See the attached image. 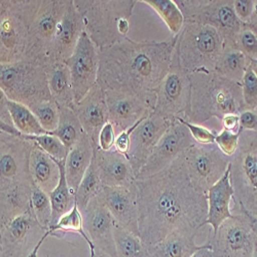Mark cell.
Instances as JSON below:
<instances>
[{"label":"cell","instance_id":"1","mask_svg":"<svg viewBox=\"0 0 257 257\" xmlns=\"http://www.w3.org/2000/svg\"><path fill=\"white\" fill-rule=\"evenodd\" d=\"M140 237L154 246L173 231L197 235L206 226L207 192L192 181L182 156L156 175L136 180Z\"/></svg>","mask_w":257,"mask_h":257},{"label":"cell","instance_id":"2","mask_svg":"<svg viewBox=\"0 0 257 257\" xmlns=\"http://www.w3.org/2000/svg\"><path fill=\"white\" fill-rule=\"evenodd\" d=\"M177 36L163 41H134L124 38L99 50L98 83L104 90H115L140 97L154 110L157 92L172 62Z\"/></svg>","mask_w":257,"mask_h":257},{"label":"cell","instance_id":"3","mask_svg":"<svg viewBox=\"0 0 257 257\" xmlns=\"http://www.w3.org/2000/svg\"><path fill=\"white\" fill-rule=\"evenodd\" d=\"M188 74L190 98L182 119L202 124L212 117L221 120L227 114H240L246 110L241 83L227 79L216 71Z\"/></svg>","mask_w":257,"mask_h":257},{"label":"cell","instance_id":"4","mask_svg":"<svg viewBox=\"0 0 257 257\" xmlns=\"http://www.w3.org/2000/svg\"><path fill=\"white\" fill-rule=\"evenodd\" d=\"M137 0H74L84 32L99 50L126 38Z\"/></svg>","mask_w":257,"mask_h":257},{"label":"cell","instance_id":"5","mask_svg":"<svg viewBox=\"0 0 257 257\" xmlns=\"http://www.w3.org/2000/svg\"><path fill=\"white\" fill-rule=\"evenodd\" d=\"M48 67L44 61L32 58L0 64V92L8 99L29 108L35 104L53 100Z\"/></svg>","mask_w":257,"mask_h":257},{"label":"cell","instance_id":"6","mask_svg":"<svg viewBox=\"0 0 257 257\" xmlns=\"http://www.w3.org/2000/svg\"><path fill=\"white\" fill-rule=\"evenodd\" d=\"M225 47L220 32L209 25L185 22L178 35L175 51L188 73L215 71Z\"/></svg>","mask_w":257,"mask_h":257},{"label":"cell","instance_id":"7","mask_svg":"<svg viewBox=\"0 0 257 257\" xmlns=\"http://www.w3.org/2000/svg\"><path fill=\"white\" fill-rule=\"evenodd\" d=\"M229 168L234 203L257 217V131L241 132Z\"/></svg>","mask_w":257,"mask_h":257},{"label":"cell","instance_id":"8","mask_svg":"<svg viewBox=\"0 0 257 257\" xmlns=\"http://www.w3.org/2000/svg\"><path fill=\"white\" fill-rule=\"evenodd\" d=\"M30 0L0 2V64L26 57L29 45Z\"/></svg>","mask_w":257,"mask_h":257},{"label":"cell","instance_id":"9","mask_svg":"<svg viewBox=\"0 0 257 257\" xmlns=\"http://www.w3.org/2000/svg\"><path fill=\"white\" fill-rule=\"evenodd\" d=\"M185 22L209 25L223 36L225 46L234 47L235 38L245 25L233 10V0H174Z\"/></svg>","mask_w":257,"mask_h":257},{"label":"cell","instance_id":"10","mask_svg":"<svg viewBox=\"0 0 257 257\" xmlns=\"http://www.w3.org/2000/svg\"><path fill=\"white\" fill-rule=\"evenodd\" d=\"M67 5L68 0H30L29 45L25 58L38 59L47 64V57Z\"/></svg>","mask_w":257,"mask_h":257},{"label":"cell","instance_id":"11","mask_svg":"<svg viewBox=\"0 0 257 257\" xmlns=\"http://www.w3.org/2000/svg\"><path fill=\"white\" fill-rule=\"evenodd\" d=\"M33 144L23 137L0 132V190L34 184L29 166Z\"/></svg>","mask_w":257,"mask_h":257},{"label":"cell","instance_id":"12","mask_svg":"<svg viewBox=\"0 0 257 257\" xmlns=\"http://www.w3.org/2000/svg\"><path fill=\"white\" fill-rule=\"evenodd\" d=\"M189 98V74L181 66L175 51L170 69L157 92L154 113L168 119L183 118L188 109Z\"/></svg>","mask_w":257,"mask_h":257},{"label":"cell","instance_id":"13","mask_svg":"<svg viewBox=\"0 0 257 257\" xmlns=\"http://www.w3.org/2000/svg\"><path fill=\"white\" fill-rule=\"evenodd\" d=\"M182 158L190 179L206 192L224 175L230 164V158L222 154L216 143H195Z\"/></svg>","mask_w":257,"mask_h":257},{"label":"cell","instance_id":"14","mask_svg":"<svg viewBox=\"0 0 257 257\" xmlns=\"http://www.w3.org/2000/svg\"><path fill=\"white\" fill-rule=\"evenodd\" d=\"M45 232L30 208L0 226V257H29Z\"/></svg>","mask_w":257,"mask_h":257},{"label":"cell","instance_id":"15","mask_svg":"<svg viewBox=\"0 0 257 257\" xmlns=\"http://www.w3.org/2000/svg\"><path fill=\"white\" fill-rule=\"evenodd\" d=\"M208 241L218 257H252L257 239L241 213L226 219Z\"/></svg>","mask_w":257,"mask_h":257},{"label":"cell","instance_id":"16","mask_svg":"<svg viewBox=\"0 0 257 257\" xmlns=\"http://www.w3.org/2000/svg\"><path fill=\"white\" fill-rule=\"evenodd\" d=\"M195 143L187 126L178 118L175 119L140 170L136 180H142L158 174L172 165Z\"/></svg>","mask_w":257,"mask_h":257},{"label":"cell","instance_id":"17","mask_svg":"<svg viewBox=\"0 0 257 257\" xmlns=\"http://www.w3.org/2000/svg\"><path fill=\"white\" fill-rule=\"evenodd\" d=\"M66 64L70 70L74 101L77 104L97 83L100 64L99 48L84 31Z\"/></svg>","mask_w":257,"mask_h":257},{"label":"cell","instance_id":"18","mask_svg":"<svg viewBox=\"0 0 257 257\" xmlns=\"http://www.w3.org/2000/svg\"><path fill=\"white\" fill-rule=\"evenodd\" d=\"M175 119H168L156 113L149 114L134 130L126 159L130 162L136 178L160 140Z\"/></svg>","mask_w":257,"mask_h":257},{"label":"cell","instance_id":"19","mask_svg":"<svg viewBox=\"0 0 257 257\" xmlns=\"http://www.w3.org/2000/svg\"><path fill=\"white\" fill-rule=\"evenodd\" d=\"M83 228L95 245L100 250L111 257L116 256L114 241L115 219L110 211L98 197L93 199L83 211H81Z\"/></svg>","mask_w":257,"mask_h":257},{"label":"cell","instance_id":"20","mask_svg":"<svg viewBox=\"0 0 257 257\" xmlns=\"http://www.w3.org/2000/svg\"><path fill=\"white\" fill-rule=\"evenodd\" d=\"M105 98L108 107L109 121L113 124L116 135L154 112L153 107L145 100L132 94L105 90Z\"/></svg>","mask_w":257,"mask_h":257},{"label":"cell","instance_id":"21","mask_svg":"<svg viewBox=\"0 0 257 257\" xmlns=\"http://www.w3.org/2000/svg\"><path fill=\"white\" fill-rule=\"evenodd\" d=\"M97 197L119 225L140 237L136 182L131 186H103Z\"/></svg>","mask_w":257,"mask_h":257},{"label":"cell","instance_id":"22","mask_svg":"<svg viewBox=\"0 0 257 257\" xmlns=\"http://www.w3.org/2000/svg\"><path fill=\"white\" fill-rule=\"evenodd\" d=\"M72 109L77 115L84 133L92 140L94 146L99 147V135L103 126L109 121L105 90L98 82Z\"/></svg>","mask_w":257,"mask_h":257},{"label":"cell","instance_id":"23","mask_svg":"<svg viewBox=\"0 0 257 257\" xmlns=\"http://www.w3.org/2000/svg\"><path fill=\"white\" fill-rule=\"evenodd\" d=\"M83 31L82 20L74 5V0H68L65 14L59 23L47 57L48 66L55 62H66L73 54Z\"/></svg>","mask_w":257,"mask_h":257},{"label":"cell","instance_id":"24","mask_svg":"<svg viewBox=\"0 0 257 257\" xmlns=\"http://www.w3.org/2000/svg\"><path fill=\"white\" fill-rule=\"evenodd\" d=\"M103 186H131L136 182V174L126 159L115 149L105 152L95 148L94 155Z\"/></svg>","mask_w":257,"mask_h":257},{"label":"cell","instance_id":"25","mask_svg":"<svg viewBox=\"0 0 257 257\" xmlns=\"http://www.w3.org/2000/svg\"><path fill=\"white\" fill-rule=\"evenodd\" d=\"M230 168L228 166L224 175L207 191L208 215L206 225H210L212 233H215L219 226L233 216L230 211V203L233 200L234 191L230 183Z\"/></svg>","mask_w":257,"mask_h":257},{"label":"cell","instance_id":"26","mask_svg":"<svg viewBox=\"0 0 257 257\" xmlns=\"http://www.w3.org/2000/svg\"><path fill=\"white\" fill-rule=\"evenodd\" d=\"M95 146L90 137L83 133L80 139L71 147L65 162L66 179L71 191L76 190L89 169L95 155ZM98 148V147H97Z\"/></svg>","mask_w":257,"mask_h":257},{"label":"cell","instance_id":"27","mask_svg":"<svg viewBox=\"0 0 257 257\" xmlns=\"http://www.w3.org/2000/svg\"><path fill=\"white\" fill-rule=\"evenodd\" d=\"M29 166L34 184L50 195L57 187L60 180V168L57 160L34 143Z\"/></svg>","mask_w":257,"mask_h":257},{"label":"cell","instance_id":"28","mask_svg":"<svg viewBox=\"0 0 257 257\" xmlns=\"http://www.w3.org/2000/svg\"><path fill=\"white\" fill-rule=\"evenodd\" d=\"M33 185L13 186L0 190V226L30 210Z\"/></svg>","mask_w":257,"mask_h":257},{"label":"cell","instance_id":"29","mask_svg":"<svg viewBox=\"0 0 257 257\" xmlns=\"http://www.w3.org/2000/svg\"><path fill=\"white\" fill-rule=\"evenodd\" d=\"M49 88L53 100L60 107H72L75 104L71 74L66 62H55L48 67Z\"/></svg>","mask_w":257,"mask_h":257},{"label":"cell","instance_id":"30","mask_svg":"<svg viewBox=\"0 0 257 257\" xmlns=\"http://www.w3.org/2000/svg\"><path fill=\"white\" fill-rule=\"evenodd\" d=\"M196 237L183 231H173L149 247V250L153 257H191L203 247L196 243Z\"/></svg>","mask_w":257,"mask_h":257},{"label":"cell","instance_id":"31","mask_svg":"<svg viewBox=\"0 0 257 257\" xmlns=\"http://www.w3.org/2000/svg\"><path fill=\"white\" fill-rule=\"evenodd\" d=\"M63 231V233L65 232H74V233H78L80 237L85 241V243L88 244L89 246V250H90V257H93L96 251L95 245L93 244V242L91 241V239L89 238V235L85 232L84 228H83V223H82V216H81V212L78 209L76 203L74 205V207L72 208V210L70 212H68L66 215H64L56 224L51 225L45 232V234L42 235V238L40 240V242L38 243V245L36 246V248L34 249V251L31 253V255L29 257H38V251L41 247V245L44 244V242L49 238V237H56V232L57 231Z\"/></svg>","mask_w":257,"mask_h":257},{"label":"cell","instance_id":"32","mask_svg":"<svg viewBox=\"0 0 257 257\" xmlns=\"http://www.w3.org/2000/svg\"><path fill=\"white\" fill-rule=\"evenodd\" d=\"M0 102L7 106L14 125L21 134L27 136L48 134L45 128L40 125L38 119L29 107L8 99L3 92H0Z\"/></svg>","mask_w":257,"mask_h":257},{"label":"cell","instance_id":"33","mask_svg":"<svg viewBox=\"0 0 257 257\" xmlns=\"http://www.w3.org/2000/svg\"><path fill=\"white\" fill-rule=\"evenodd\" d=\"M65 162L66 160H57L60 168V180L57 187L50 194L53 208L51 225L56 224L64 215L70 212L75 205V195L71 191L66 179Z\"/></svg>","mask_w":257,"mask_h":257},{"label":"cell","instance_id":"34","mask_svg":"<svg viewBox=\"0 0 257 257\" xmlns=\"http://www.w3.org/2000/svg\"><path fill=\"white\" fill-rule=\"evenodd\" d=\"M250 66V60L235 47L225 46L216 64L215 71L227 79L241 83L247 69Z\"/></svg>","mask_w":257,"mask_h":257},{"label":"cell","instance_id":"35","mask_svg":"<svg viewBox=\"0 0 257 257\" xmlns=\"http://www.w3.org/2000/svg\"><path fill=\"white\" fill-rule=\"evenodd\" d=\"M83 133L82 125L74 110L70 107H60L59 124L55 131L49 134L59 138L68 151H70Z\"/></svg>","mask_w":257,"mask_h":257},{"label":"cell","instance_id":"36","mask_svg":"<svg viewBox=\"0 0 257 257\" xmlns=\"http://www.w3.org/2000/svg\"><path fill=\"white\" fill-rule=\"evenodd\" d=\"M117 257H153L149 247L139 235L125 229L117 222L114 227Z\"/></svg>","mask_w":257,"mask_h":257},{"label":"cell","instance_id":"37","mask_svg":"<svg viewBox=\"0 0 257 257\" xmlns=\"http://www.w3.org/2000/svg\"><path fill=\"white\" fill-rule=\"evenodd\" d=\"M102 187L98 167L95 158H93L75 194V203L80 212L87 208L89 203L100 194Z\"/></svg>","mask_w":257,"mask_h":257},{"label":"cell","instance_id":"38","mask_svg":"<svg viewBox=\"0 0 257 257\" xmlns=\"http://www.w3.org/2000/svg\"><path fill=\"white\" fill-rule=\"evenodd\" d=\"M141 3L153 8L159 14L172 36L179 35L185 20L174 0H142Z\"/></svg>","mask_w":257,"mask_h":257},{"label":"cell","instance_id":"39","mask_svg":"<svg viewBox=\"0 0 257 257\" xmlns=\"http://www.w3.org/2000/svg\"><path fill=\"white\" fill-rule=\"evenodd\" d=\"M31 210L38 223L47 230L52 223V202L50 195L35 184L32 187Z\"/></svg>","mask_w":257,"mask_h":257},{"label":"cell","instance_id":"40","mask_svg":"<svg viewBox=\"0 0 257 257\" xmlns=\"http://www.w3.org/2000/svg\"><path fill=\"white\" fill-rule=\"evenodd\" d=\"M30 109L45 131L50 133L56 130L60 119V107L54 100L35 104Z\"/></svg>","mask_w":257,"mask_h":257},{"label":"cell","instance_id":"41","mask_svg":"<svg viewBox=\"0 0 257 257\" xmlns=\"http://www.w3.org/2000/svg\"><path fill=\"white\" fill-rule=\"evenodd\" d=\"M23 138L30 140L34 143H36L40 148L44 149V151L50 155L52 158L62 161V160H66L69 151L66 148V146L64 145L61 140L53 135L48 134H42V135H22Z\"/></svg>","mask_w":257,"mask_h":257},{"label":"cell","instance_id":"42","mask_svg":"<svg viewBox=\"0 0 257 257\" xmlns=\"http://www.w3.org/2000/svg\"><path fill=\"white\" fill-rule=\"evenodd\" d=\"M234 47L241 51L250 61L257 60V35L245 24L237 35Z\"/></svg>","mask_w":257,"mask_h":257},{"label":"cell","instance_id":"43","mask_svg":"<svg viewBox=\"0 0 257 257\" xmlns=\"http://www.w3.org/2000/svg\"><path fill=\"white\" fill-rule=\"evenodd\" d=\"M243 100L246 109H257V76L249 67L241 81Z\"/></svg>","mask_w":257,"mask_h":257},{"label":"cell","instance_id":"44","mask_svg":"<svg viewBox=\"0 0 257 257\" xmlns=\"http://www.w3.org/2000/svg\"><path fill=\"white\" fill-rule=\"evenodd\" d=\"M240 135H241V132L233 133L222 128V130L216 135L215 143L222 152V154H224L226 157L231 159L233 155L238 151Z\"/></svg>","mask_w":257,"mask_h":257},{"label":"cell","instance_id":"45","mask_svg":"<svg viewBox=\"0 0 257 257\" xmlns=\"http://www.w3.org/2000/svg\"><path fill=\"white\" fill-rule=\"evenodd\" d=\"M181 122H183L189 130L192 138L195 142L198 144H213L215 143L217 133L215 131H212L208 127H205L201 124H196L188 122L182 118H178Z\"/></svg>","mask_w":257,"mask_h":257},{"label":"cell","instance_id":"46","mask_svg":"<svg viewBox=\"0 0 257 257\" xmlns=\"http://www.w3.org/2000/svg\"><path fill=\"white\" fill-rule=\"evenodd\" d=\"M116 137L117 135L113 124L110 121H108L103 126L102 131L99 135V142H98L99 148L105 152L111 151V149L114 148Z\"/></svg>","mask_w":257,"mask_h":257},{"label":"cell","instance_id":"47","mask_svg":"<svg viewBox=\"0 0 257 257\" xmlns=\"http://www.w3.org/2000/svg\"><path fill=\"white\" fill-rule=\"evenodd\" d=\"M233 10L238 19L244 24H248L254 7V0H233Z\"/></svg>","mask_w":257,"mask_h":257},{"label":"cell","instance_id":"48","mask_svg":"<svg viewBox=\"0 0 257 257\" xmlns=\"http://www.w3.org/2000/svg\"><path fill=\"white\" fill-rule=\"evenodd\" d=\"M144 119V118H143ZM139 120L138 122H136L133 126L128 127L127 130L121 132L120 134L117 135L116 137V140H115V144H114V149L115 151H117L118 153H120L121 155L123 156H127V153H128V148H130V141H131V136L134 132V130L136 128V126L143 120Z\"/></svg>","mask_w":257,"mask_h":257},{"label":"cell","instance_id":"49","mask_svg":"<svg viewBox=\"0 0 257 257\" xmlns=\"http://www.w3.org/2000/svg\"><path fill=\"white\" fill-rule=\"evenodd\" d=\"M240 131H257V109L240 113Z\"/></svg>","mask_w":257,"mask_h":257},{"label":"cell","instance_id":"50","mask_svg":"<svg viewBox=\"0 0 257 257\" xmlns=\"http://www.w3.org/2000/svg\"><path fill=\"white\" fill-rule=\"evenodd\" d=\"M222 128L233 133H239L240 131V114H227L221 119Z\"/></svg>","mask_w":257,"mask_h":257},{"label":"cell","instance_id":"51","mask_svg":"<svg viewBox=\"0 0 257 257\" xmlns=\"http://www.w3.org/2000/svg\"><path fill=\"white\" fill-rule=\"evenodd\" d=\"M237 206H238L239 213L243 214V215L245 216V218L247 219V221L249 223V226H250L252 232L254 233V235L257 239V217L252 215V214L250 212H248L243 206H241V205H237Z\"/></svg>","mask_w":257,"mask_h":257},{"label":"cell","instance_id":"52","mask_svg":"<svg viewBox=\"0 0 257 257\" xmlns=\"http://www.w3.org/2000/svg\"><path fill=\"white\" fill-rule=\"evenodd\" d=\"M191 257H218V256L216 255L215 252H214L211 243L208 241L207 243H205L203 245V247L200 250H198Z\"/></svg>","mask_w":257,"mask_h":257},{"label":"cell","instance_id":"53","mask_svg":"<svg viewBox=\"0 0 257 257\" xmlns=\"http://www.w3.org/2000/svg\"><path fill=\"white\" fill-rule=\"evenodd\" d=\"M257 35V0H254V7H253V13L251 16V19L249 23L247 24Z\"/></svg>","mask_w":257,"mask_h":257},{"label":"cell","instance_id":"54","mask_svg":"<svg viewBox=\"0 0 257 257\" xmlns=\"http://www.w3.org/2000/svg\"><path fill=\"white\" fill-rule=\"evenodd\" d=\"M251 70L254 72V74L257 76V60H251L250 61V66Z\"/></svg>","mask_w":257,"mask_h":257},{"label":"cell","instance_id":"55","mask_svg":"<svg viewBox=\"0 0 257 257\" xmlns=\"http://www.w3.org/2000/svg\"><path fill=\"white\" fill-rule=\"evenodd\" d=\"M93 257H111V256L104 253V252H102V251H100V250H96Z\"/></svg>","mask_w":257,"mask_h":257},{"label":"cell","instance_id":"56","mask_svg":"<svg viewBox=\"0 0 257 257\" xmlns=\"http://www.w3.org/2000/svg\"><path fill=\"white\" fill-rule=\"evenodd\" d=\"M252 257H257V244H256V246H255V249H254V252H253Z\"/></svg>","mask_w":257,"mask_h":257}]
</instances>
